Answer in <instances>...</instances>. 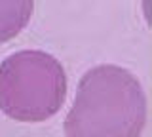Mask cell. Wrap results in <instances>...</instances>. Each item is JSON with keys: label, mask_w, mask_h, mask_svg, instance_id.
Returning <instances> with one entry per match:
<instances>
[{"label": "cell", "mask_w": 152, "mask_h": 137, "mask_svg": "<svg viewBox=\"0 0 152 137\" xmlns=\"http://www.w3.org/2000/svg\"><path fill=\"white\" fill-rule=\"evenodd\" d=\"M145 124L139 78L118 65H97L80 78L63 130L66 137H141Z\"/></svg>", "instance_id": "1"}, {"label": "cell", "mask_w": 152, "mask_h": 137, "mask_svg": "<svg viewBox=\"0 0 152 137\" xmlns=\"http://www.w3.org/2000/svg\"><path fill=\"white\" fill-rule=\"evenodd\" d=\"M66 99V74L53 55L21 50L0 63V111L15 122L38 124L59 112Z\"/></svg>", "instance_id": "2"}, {"label": "cell", "mask_w": 152, "mask_h": 137, "mask_svg": "<svg viewBox=\"0 0 152 137\" xmlns=\"http://www.w3.org/2000/svg\"><path fill=\"white\" fill-rule=\"evenodd\" d=\"M34 0H0V44L10 42L28 25Z\"/></svg>", "instance_id": "3"}]
</instances>
